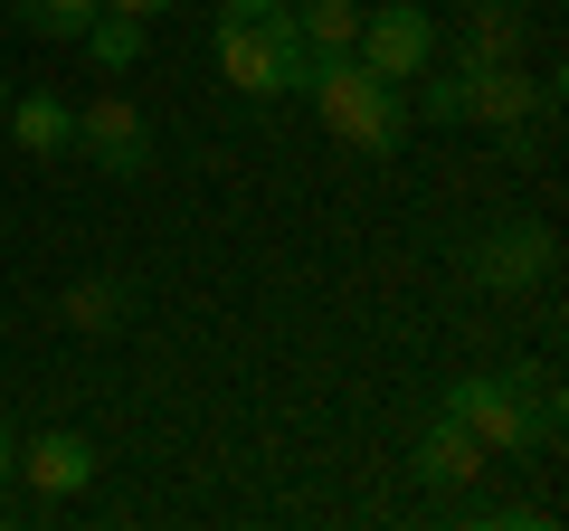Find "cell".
Instances as JSON below:
<instances>
[{"mask_svg": "<svg viewBox=\"0 0 569 531\" xmlns=\"http://www.w3.org/2000/svg\"><path fill=\"white\" fill-rule=\"evenodd\" d=\"M418 474H427V484H475V474H485V437L447 409L437 428L418 437Z\"/></svg>", "mask_w": 569, "mask_h": 531, "instance_id": "9c48e42d", "label": "cell"}, {"mask_svg": "<svg viewBox=\"0 0 569 531\" xmlns=\"http://www.w3.org/2000/svg\"><path fill=\"white\" fill-rule=\"evenodd\" d=\"M305 96H313V114L332 123V143H351L361 162H389V152H399V133H408V86L370 77V67L351 58V48H332V58H313Z\"/></svg>", "mask_w": 569, "mask_h": 531, "instance_id": "6da1fadb", "label": "cell"}, {"mask_svg": "<svg viewBox=\"0 0 569 531\" xmlns=\"http://www.w3.org/2000/svg\"><path fill=\"white\" fill-rule=\"evenodd\" d=\"M295 29H305L313 58H332V48L361 39V0H305V10H295Z\"/></svg>", "mask_w": 569, "mask_h": 531, "instance_id": "5bb4252c", "label": "cell"}, {"mask_svg": "<svg viewBox=\"0 0 569 531\" xmlns=\"http://www.w3.org/2000/svg\"><path fill=\"white\" fill-rule=\"evenodd\" d=\"M418 86V96H408V114H427V123H466V77H437V67H427V77H408Z\"/></svg>", "mask_w": 569, "mask_h": 531, "instance_id": "2e32d148", "label": "cell"}, {"mask_svg": "<svg viewBox=\"0 0 569 531\" xmlns=\"http://www.w3.org/2000/svg\"><path fill=\"white\" fill-rule=\"evenodd\" d=\"M0 123L20 133V152H29V162H48V152H67V143H77V114H67V104L48 96V86L10 96V114H0Z\"/></svg>", "mask_w": 569, "mask_h": 531, "instance_id": "30bf717a", "label": "cell"}, {"mask_svg": "<svg viewBox=\"0 0 569 531\" xmlns=\"http://www.w3.org/2000/svg\"><path fill=\"white\" fill-rule=\"evenodd\" d=\"M541 275H550V228H531V219L493 228V238L475 247V285L485 294H522V285H541Z\"/></svg>", "mask_w": 569, "mask_h": 531, "instance_id": "8992f818", "label": "cell"}, {"mask_svg": "<svg viewBox=\"0 0 569 531\" xmlns=\"http://www.w3.org/2000/svg\"><path fill=\"white\" fill-rule=\"evenodd\" d=\"M58 313H67V332H114L123 313H133V285H123V275H86V285L58 294Z\"/></svg>", "mask_w": 569, "mask_h": 531, "instance_id": "7c38bea8", "label": "cell"}, {"mask_svg": "<svg viewBox=\"0 0 569 531\" xmlns=\"http://www.w3.org/2000/svg\"><path fill=\"white\" fill-rule=\"evenodd\" d=\"M104 10H133V20H152V10H171V0H104Z\"/></svg>", "mask_w": 569, "mask_h": 531, "instance_id": "e0dca14e", "label": "cell"}, {"mask_svg": "<svg viewBox=\"0 0 569 531\" xmlns=\"http://www.w3.org/2000/svg\"><path fill=\"white\" fill-rule=\"evenodd\" d=\"M447 409L485 437V455H531V447H550V428H560L550 389L522 380V370H466V380L447 389Z\"/></svg>", "mask_w": 569, "mask_h": 531, "instance_id": "7a4b0ae2", "label": "cell"}, {"mask_svg": "<svg viewBox=\"0 0 569 531\" xmlns=\"http://www.w3.org/2000/svg\"><path fill=\"white\" fill-rule=\"evenodd\" d=\"M0 114H10V77H0Z\"/></svg>", "mask_w": 569, "mask_h": 531, "instance_id": "d6986e66", "label": "cell"}, {"mask_svg": "<svg viewBox=\"0 0 569 531\" xmlns=\"http://www.w3.org/2000/svg\"><path fill=\"white\" fill-rule=\"evenodd\" d=\"M456 67H522V10H512V0H475Z\"/></svg>", "mask_w": 569, "mask_h": 531, "instance_id": "8fae6325", "label": "cell"}, {"mask_svg": "<svg viewBox=\"0 0 569 531\" xmlns=\"http://www.w3.org/2000/svg\"><path fill=\"white\" fill-rule=\"evenodd\" d=\"M96 10H104V0H10V20H20L29 39H86Z\"/></svg>", "mask_w": 569, "mask_h": 531, "instance_id": "9a60e30c", "label": "cell"}, {"mask_svg": "<svg viewBox=\"0 0 569 531\" xmlns=\"http://www.w3.org/2000/svg\"><path fill=\"white\" fill-rule=\"evenodd\" d=\"M10 465H20V447H10V428H0V484H10Z\"/></svg>", "mask_w": 569, "mask_h": 531, "instance_id": "ac0fdd59", "label": "cell"}, {"mask_svg": "<svg viewBox=\"0 0 569 531\" xmlns=\"http://www.w3.org/2000/svg\"><path fill=\"white\" fill-rule=\"evenodd\" d=\"M10 474H29L39 503H77V493L96 484V447H86L77 428H48V437H29V447H20V465H10Z\"/></svg>", "mask_w": 569, "mask_h": 531, "instance_id": "52a82bcc", "label": "cell"}, {"mask_svg": "<svg viewBox=\"0 0 569 531\" xmlns=\"http://www.w3.org/2000/svg\"><path fill=\"white\" fill-rule=\"evenodd\" d=\"M77 152L104 171V181H133V171L152 162V123H142L123 96H96V104L77 114Z\"/></svg>", "mask_w": 569, "mask_h": 531, "instance_id": "5b68a950", "label": "cell"}, {"mask_svg": "<svg viewBox=\"0 0 569 531\" xmlns=\"http://www.w3.org/2000/svg\"><path fill=\"white\" fill-rule=\"evenodd\" d=\"M456 77H466V123H493V133L522 143V123L541 114V86L522 67H456Z\"/></svg>", "mask_w": 569, "mask_h": 531, "instance_id": "ba28073f", "label": "cell"}, {"mask_svg": "<svg viewBox=\"0 0 569 531\" xmlns=\"http://www.w3.org/2000/svg\"><path fill=\"white\" fill-rule=\"evenodd\" d=\"M77 48L104 67V77H133V58H142V20H133V10H96Z\"/></svg>", "mask_w": 569, "mask_h": 531, "instance_id": "4fadbf2b", "label": "cell"}, {"mask_svg": "<svg viewBox=\"0 0 569 531\" xmlns=\"http://www.w3.org/2000/svg\"><path fill=\"white\" fill-rule=\"evenodd\" d=\"M219 77L238 86V96H305L313 77V48L305 29H219Z\"/></svg>", "mask_w": 569, "mask_h": 531, "instance_id": "3957f363", "label": "cell"}, {"mask_svg": "<svg viewBox=\"0 0 569 531\" xmlns=\"http://www.w3.org/2000/svg\"><path fill=\"white\" fill-rule=\"evenodd\" d=\"M351 58L370 67V77L408 86L437 67V20H427L418 0H389V10H361V39H351Z\"/></svg>", "mask_w": 569, "mask_h": 531, "instance_id": "277c9868", "label": "cell"}]
</instances>
